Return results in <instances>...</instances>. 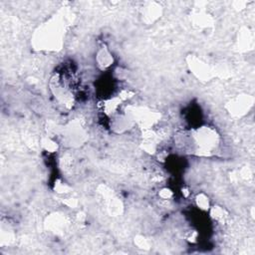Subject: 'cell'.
Here are the masks:
<instances>
[{"label": "cell", "mask_w": 255, "mask_h": 255, "mask_svg": "<svg viewBox=\"0 0 255 255\" xmlns=\"http://www.w3.org/2000/svg\"><path fill=\"white\" fill-rule=\"evenodd\" d=\"M209 212L211 213L212 218L213 220H216L217 222H222V221L224 222L228 217V213L225 211V209H223L222 207H219V206L212 207Z\"/></svg>", "instance_id": "obj_18"}, {"label": "cell", "mask_w": 255, "mask_h": 255, "mask_svg": "<svg viewBox=\"0 0 255 255\" xmlns=\"http://www.w3.org/2000/svg\"><path fill=\"white\" fill-rule=\"evenodd\" d=\"M236 45H237L238 51L240 52H248L253 50L254 33L249 27H246V26L241 27V29L238 32Z\"/></svg>", "instance_id": "obj_12"}, {"label": "cell", "mask_w": 255, "mask_h": 255, "mask_svg": "<svg viewBox=\"0 0 255 255\" xmlns=\"http://www.w3.org/2000/svg\"><path fill=\"white\" fill-rule=\"evenodd\" d=\"M98 193L101 195L105 202V207L108 213L111 216H119L124 212L123 203L114 195L113 190H111L107 185L101 184L98 187Z\"/></svg>", "instance_id": "obj_8"}, {"label": "cell", "mask_w": 255, "mask_h": 255, "mask_svg": "<svg viewBox=\"0 0 255 255\" xmlns=\"http://www.w3.org/2000/svg\"><path fill=\"white\" fill-rule=\"evenodd\" d=\"M186 65L190 73L199 81L207 83L216 76V71L210 64L196 55H188L186 57Z\"/></svg>", "instance_id": "obj_6"}, {"label": "cell", "mask_w": 255, "mask_h": 255, "mask_svg": "<svg viewBox=\"0 0 255 255\" xmlns=\"http://www.w3.org/2000/svg\"><path fill=\"white\" fill-rule=\"evenodd\" d=\"M57 138L64 147L77 149L85 145L89 137L82 123L75 119L59 127Z\"/></svg>", "instance_id": "obj_3"}, {"label": "cell", "mask_w": 255, "mask_h": 255, "mask_svg": "<svg viewBox=\"0 0 255 255\" xmlns=\"http://www.w3.org/2000/svg\"><path fill=\"white\" fill-rule=\"evenodd\" d=\"M86 218H87V216H86V214H85L84 212H79L78 215H77V220H78L79 222H81V223L85 222V221H86Z\"/></svg>", "instance_id": "obj_29"}, {"label": "cell", "mask_w": 255, "mask_h": 255, "mask_svg": "<svg viewBox=\"0 0 255 255\" xmlns=\"http://www.w3.org/2000/svg\"><path fill=\"white\" fill-rule=\"evenodd\" d=\"M71 14L61 9L40 24L33 32L31 46L38 52H59L65 42Z\"/></svg>", "instance_id": "obj_1"}, {"label": "cell", "mask_w": 255, "mask_h": 255, "mask_svg": "<svg viewBox=\"0 0 255 255\" xmlns=\"http://www.w3.org/2000/svg\"><path fill=\"white\" fill-rule=\"evenodd\" d=\"M135 127V123L124 113V111L110 117V129L115 134H126L133 130Z\"/></svg>", "instance_id": "obj_9"}, {"label": "cell", "mask_w": 255, "mask_h": 255, "mask_svg": "<svg viewBox=\"0 0 255 255\" xmlns=\"http://www.w3.org/2000/svg\"><path fill=\"white\" fill-rule=\"evenodd\" d=\"M191 22L200 29H209L214 25L213 17L205 10H200L193 14Z\"/></svg>", "instance_id": "obj_15"}, {"label": "cell", "mask_w": 255, "mask_h": 255, "mask_svg": "<svg viewBox=\"0 0 255 255\" xmlns=\"http://www.w3.org/2000/svg\"><path fill=\"white\" fill-rule=\"evenodd\" d=\"M134 243L138 248H140L142 250H150L152 247L151 240L142 234H138L135 236Z\"/></svg>", "instance_id": "obj_21"}, {"label": "cell", "mask_w": 255, "mask_h": 255, "mask_svg": "<svg viewBox=\"0 0 255 255\" xmlns=\"http://www.w3.org/2000/svg\"><path fill=\"white\" fill-rule=\"evenodd\" d=\"M159 197L164 201H169L173 198V191L169 187H164L159 191Z\"/></svg>", "instance_id": "obj_23"}, {"label": "cell", "mask_w": 255, "mask_h": 255, "mask_svg": "<svg viewBox=\"0 0 255 255\" xmlns=\"http://www.w3.org/2000/svg\"><path fill=\"white\" fill-rule=\"evenodd\" d=\"M250 212H251V217H252V218H254V208H253V207L251 208Z\"/></svg>", "instance_id": "obj_31"}, {"label": "cell", "mask_w": 255, "mask_h": 255, "mask_svg": "<svg viewBox=\"0 0 255 255\" xmlns=\"http://www.w3.org/2000/svg\"><path fill=\"white\" fill-rule=\"evenodd\" d=\"M15 231L12 226L8 223V221H1V229H0V241L1 246L11 245L15 241Z\"/></svg>", "instance_id": "obj_16"}, {"label": "cell", "mask_w": 255, "mask_h": 255, "mask_svg": "<svg viewBox=\"0 0 255 255\" xmlns=\"http://www.w3.org/2000/svg\"><path fill=\"white\" fill-rule=\"evenodd\" d=\"M40 145L44 151L50 154L56 153L59 150V143L50 136L43 137L40 141Z\"/></svg>", "instance_id": "obj_17"}, {"label": "cell", "mask_w": 255, "mask_h": 255, "mask_svg": "<svg viewBox=\"0 0 255 255\" xmlns=\"http://www.w3.org/2000/svg\"><path fill=\"white\" fill-rule=\"evenodd\" d=\"M141 149L149 155H156L158 152V141L143 140L141 144Z\"/></svg>", "instance_id": "obj_22"}, {"label": "cell", "mask_w": 255, "mask_h": 255, "mask_svg": "<svg viewBox=\"0 0 255 255\" xmlns=\"http://www.w3.org/2000/svg\"><path fill=\"white\" fill-rule=\"evenodd\" d=\"M95 61H96V65L99 70L107 71L114 65L115 58L108 47L102 46L98 49V51L96 53Z\"/></svg>", "instance_id": "obj_13"}, {"label": "cell", "mask_w": 255, "mask_h": 255, "mask_svg": "<svg viewBox=\"0 0 255 255\" xmlns=\"http://www.w3.org/2000/svg\"><path fill=\"white\" fill-rule=\"evenodd\" d=\"M63 204H64V206H66L69 209H76L78 207V205H79L78 201L76 199H73V198L65 199V200L63 201Z\"/></svg>", "instance_id": "obj_25"}, {"label": "cell", "mask_w": 255, "mask_h": 255, "mask_svg": "<svg viewBox=\"0 0 255 255\" xmlns=\"http://www.w3.org/2000/svg\"><path fill=\"white\" fill-rule=\"evenodd\" d=\"M220 136L213 127L202 126L184 135L183 147L199 157H212L219 149Z\"/></svg>", "instance_id": "obj_2"}, {"label": "cell", "mask_w": 255, "mask_h": 255, "mask_svg": "<svg viewBox=\"0 0 255 255\" xmlns=\"http://www.w3.org/2000/svg\"><path fill=\"white\" fill-rule=\"evenodd\" d=\"M134 95H135V93H134L133 91L127 90V89L122 90V91L118 94V96H119L124 102H126V101H128V100H130L131 98L134 97Z\"/></svg>", "instance_id": "obj_24"}, {"label": "cell", "mask_w": 255, "mask_h": 255, "mask_svg": "<svg viewBox=\"0 0 255 255\" xmlns=\"http://www.w3.org/2000/svg\"><path fill=\"white\" fill-rule=\"evenodd\" d=\"M124 101L117 95L104 100L101 104V111L109 118L120 112Z\"/></svg>", "instance_id": "obj_14"}, {"label": "cell", "mask_w": 255, "mask_h": 255, "mask_svg": "<svg viewBox=\"0 0 255 255\" xmlns=\"http://www.w3.org/2000/svg\"><path fill=\"white\" fill-rule=\"evenodd\" d=\"M67 223L68 222L65 216L61 213L54 212L46 217L44 221V227L47 231L56 235H60L66 230Z\"/></svg>", "instance_id": "obj_11"}, {"label": "cell", "mask_w": 255, "mask_h": 255, "mask_svg": "<svg viewBox=\"0 0 255 255\" xmlns=\"http://www.w3.org/2000/svg\"><path fill=\"white\" fill-rule=\"evenodd\" d=\"M123 111L142 131L153 129L161 122L163 117L160 112L146 106L127 105Z\"/></svg>", "instance_id": "obj_4"}, {"label": "cell", "mask_w": 255, "mask_h": 255, "mask_svg": "<svg viewBox=\"0 0 255 255\" xmlns=\"http://www.w3.org/2000/svg\"><path fill=\"white\" fill-rule=\"evenodd\" d=\"M182 195H183V197L184 198H188L189 196H190V191H189V189L188 188H186V187H183L182 188Z\"/></svg>", "instance_id": "obj_30"}, {"label": "cell", "mask_w": 255, "mask_h": 255, "mask_svg": "<svg viewBox=\"0 0 255 255\" xmlns=\"http://www.w3.org/2000/svg\"><path fill=\"white\" fill-rule=\"evenodd\" d=\"M49 89L57 103L64 109L70 110L75 104L73 90L65 76L55 73L49 81Z\"/></svg>", "instance_id": "obj_5"}, {"label": "cell", "mask_w": 255, "mask_h": 255, "mask_svg": "<svg viewBox=\"0 0 255 255\" xmlns=\"http://www.w3.org/2000/svg\"><path fill=\"white\" fill-rule=\"evenodd\" d=\"M53 189L55 193L59 194V195H67L70 194L72 191V186L69 185L67 182L64 181L63 179H56L53 185Z\"/></svg>", "instance_id": "obj_20"}, {"label": "cell", "mask_w": 255, "mask_h": 255, "mask_svg": "<svg viewBox=\"0 0 255 255\" xmlns=\"http://www.w3.org/2000/svg\"><path fill=\"white\" fill-rule=\"evenodd\" d=\"M247 4H248V2L242 1V0H239V1H234V2L232 3L233 7H234L236 10H239V11L242 10V9H244V8H246Z\"/></svg>", "instance_id": "obj_28"}, {"label": "cell", "mask_w": 255, "mask_h": 255, "mask_svg": "<svg viewBox=\"0 0 255 255\" xmlns=\"http://www.w3.org/2000/svg\"><path fill=\"white\" fill-rule=\"evenodd\" d=\"M195 202L197 207L203 211V212H209L210 209L212 208L211 205V201L210 198L208 197V195H206L205 193H200L197 195V197L195 198Z\"/></svg>", "instance_id": "obj_19"}, {"label": "cell", "mask_w": 255, "mask_h": 255, "mask_svg": "<svg viewBox=\"0 0 255 255\" xmlns=\"http://www.w3.org/2000/svg\"><path fill=\"white\" fill-rule=\"evenodd\" d=\"M239 176L242 177L243 179H249V178L252 177V172H251L249 168L244 167V168L241 169V170L239 172Z\"/></svg>", "instance_id": "obj_26"}, {"label": "cell", "mask_w": 255, "mask_h": 255, "mask_svg": "<svg viewBox=\"0 0 255 255\" xmlns=\"http://www.w3.org/2000/svg\"><path fill=\"white\" fill-rule=\"evenodd\" d=\"M198 236H199V233H198L196 230L189 231L188 234L186 235V240L189 241V242H191V243H195V242H197V240H198Z\"/></svg>", "instance_id": "obj_27"}, {"label": "cell", "mask_w": 255, "mask_h": 255, "mask_svg": "<svg viewBox=\"0 0 255 255\" xmlns=\"http://www.w3.org/2000/svg\"><path fill=\"white\" fill-rule=\"evenodd\" d=\"M164 13V8L159 2H147L141 9L142 21L147 25H154L158 22Z\"/></svg>", "instance_id": "obj_10"}, {"label": "cell", "mask_w": 255, "mask_h": 255, "mask_svg": "<svg viewBox=\"0 0 255 255\" xmlns=\"http://www.w3.org/2000/svg\"><path fill=\"white\" fill-rule=\"evenodd\" d=\"M254 106V97L248 94H239L226 102L224 108L234 118L246 116Z\"/></svg>", "instance_id": "obj_7"}]
</instances>
